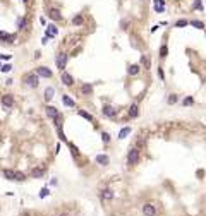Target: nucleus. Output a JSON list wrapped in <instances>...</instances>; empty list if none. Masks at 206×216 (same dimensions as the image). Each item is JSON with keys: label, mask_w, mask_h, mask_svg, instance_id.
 I'll return each instance as SVG.
<instances>
[{"label": "nucleus", "mask_w": 206, "mask_h": 216, "mask_svg": "<svg viewBox=\"0 0 206 216\" xmlns=\"http://www.w3.org/2000/svg\"><path fill=\"white\" fill-rule=\"evenodd\" d=\"M100 197H101V201H112V199L115 197V194H113L112 189H103V190L100 192Z\"/></svg>", "instance_id": "nucleus-15"}, {"label": "nucleus", "mask_w": 206, "mask_h": 216, "mask_svg": "<svg viewBox=\"0 0 206 216\" xmlns=\"http://www.w3.org/2000/svg\"><path fill=\"white\" fill-rule=\"evenodd\" d=\"M29 175H31L33 179H41V177L45 175V168H43V166H35V168H31Z\"/></svg>", "instance_id": "nucleus-13"}, {"label": "nucleus", "mask_w": 206, "mask_h": 216, "mask_svg": "<svg viewBox=\"0 0 206 216\" xmlns=\"http://www.w3.org/2000/svg\"><path fill=\"white\" fill-rule=\"evenodd\" d=\"M187 24H189V21H187V19H179V21L175 22V28H186Z\"/></svg>", "instance_id": "nucleus-32"}, {"label": "nucleus", "mask_w": 206, "mask_h": 216, "mask_svg": "<svg viewBox=\"0 0 206 216\" xmlns=\"http://www.w3.org/2000/svg\"><path fill=\"white\" fill-rule=\"evenodd\" d=\"M0 71H2V72H10V71H12V65H10V64H5V65L0 67Z\"/></svg>", "instance_id": "nucleus-38"}, {"label": "nucleus", "mask_w": 206, "mask_h": 216, "mask_svg": "<svg viewBox=\"0 0 206 216\" xmlns=\"http://www.w3.org/2000/svg\"><path fill=\"white\" fill-rule=\"evenodd\" d=\"M143 215L144 216H155L156 215V206L151 204V202H146V204L143 206Z\"/></svg>", "instance_id": "nucleus-10"}, {"label": "nucleus", "mask_w": 206, "mask_h": 216, "mask_svg": "<svg viewBox=\"0 0 206 216\" xmlns=\"http://www.w3.org/2000/svg\"><path fill=\"white\" fill-rule=\"evenodd\" d=\"M67 146H69V149H71V154H72V158H74V160H77V158H79V154H81V153H79V149H77V147H76L72 143H67Z\"/></svg>", "instance_id": "nucleus-25"}, {"label": "nucleus", "mask_w": 206, "mask_h": 216, "mask_svg": "<svg viewBox=\"0 0 206 216\" xmlns=\"http://www.w3.org/2000/svg\"><path fill=\"white\" fill-rule=\"evenodd\" d=\"M129 134H131V127H124V129L119 132V139H126Z\"/></svg>", "instance_id": "nucleus-28"}, {"label": "nucleus", "mask_w": 206, "mask_h": 216, "mask_svg": "<svg viewBox=\"0 0 206 216\" xmlns=\"http://www.w3.org/2000/svg\"><path fill=\"white\" fill-rule=\"evenodd\" d=\"M79 91H81L83 96H91V94H93V84H89V82H83L81 88H79Z\"/></svg>", "instance_id": "nucleus-12"}, {"label": "nucleus", "mask_w": 206, "mask_h": 216, "mask_svg": "<svg viewBox=\"0 0 206 216\" xmlns=\"http://www.w3.org/2000/svg\"><path fill=\"white\" fill-rule=\"evenodd\" d=\"M127 26H129V21H122V22H120V28H122V29H127Z\"/></svg>", "instance_id": "nucleus-40"}, {"label": "nucleus", "mask_w": 206, "mask_h": 216, "mask_svg": "<svg viewBox=\"0 0 206 216\" xmlns=\"http://www.w3.org/2000/svg\"><path fill=\"white\" fill-rule=\"evenodd\" d=\"M158 75H160V79H162V81L165 79V74H163V71H162V67H158Z\"/></svg>", "instance_id": "nucleus-41"}, {"label": "nucleus", "mask_w": 206, "mask_h": 216, "mask_svg": "<svg viewBox=\"0 0 206 216\" xmlns=\"http://www.w3.org/2000/svg\"><path fill=\"white\" fill-rule=\"evenodd\" d=\"M16 26H17V31H26L28 28H29V21H28V17H24V16H19L17 21H16Z\"/></svg>", "instance_id": "nucleus-9"}, {"label": "nucleus", "mask_w": 206, "mask_h": 216, "mask_svg": "<svg viewBox=\"0 0 206 216\" xmlns=\"http://www.w3.org/2000/svg\"><path fill=\"white\" fill-rule=\"evenodd\" d=\"M22 81H24V84H26V86H29L31 89H36L38 86H40V77L36 75V72H29V74H24Z\"/></svg>", "instance_id": "nucleus-1"}, {"label": "nucleus", "mask_w": 206, "mask_h": 216, "mask_svg": "<svg viewBox=\"0 0 206 216\" xmlns=\"http://www.w3.org/2000/svg\"><path fill=\"white\" fill-rule=\"evenodd\" d=\"M62 101H64V105H65V107L76 108V101L71 98V96H67V94H64V96H62Z\"/></svg>", "instance_id": "nucleus-23"}, {"label": "nucleus", "mask_w": 206, "mask_h": 216, "mask_svg": "<svg viewBox=\"0 0 206 216\" xmlns=\"http://www.w3.org/2000/svg\"><path fill=\"white\" fill-rule=\"evenodd\" d=\"M139 115V107L134 103V105H131V108H129V118H136Z\"/></svg>", "instance_id": "nucleus-24"}, {"label": "nucleus", "mask_w": 206, "mask_h": 216, "mask_svg": "<svg viewBox=\"0 0 206 216\" xmlns=\"http://www.w3.org/2000/svg\"><path fill=\"white\" fill-rule=\"evenodd\" d=\"M101 141H103V144H108L110 143V134L108 132H101Z\"/></svg>", "instance_id": "nucleus-35"}, {"label": "nucleus", "mask_w": 206, "mask_h": 216, "mask_svg": "<svg viewBox=\"0 0 206 216\" xmlns=\"http://www.w3.org/2000/svg\"><path fill=\"white\" fill-rule=\"evenodd\" d=\"M46 16L52 19V21H55V22H60V21H64V16H62L60 9H57V7H50V9L46 10Z\"/></svg>", "instance_id": "nucleus-6"}, {"label": "nucleus", "mask_w": 206, "mask_h": 216, "mask_svg": "<svg viewBox=\"0 0 206 216\" xmlns=\"http://www.w3.org/2000/svg\"><path fill=\"white\" fill-rule=\"evenodd\" d=\"M77 115H79V117H83V118H86L88 122H93V120H94L93 115H91V113H88V111H84V110H77Z\"/></svg>", "instance_id": "nucleus-26"}, {"label": "nucleus", "mask_w": 206, "mask_h": 216, "mask_svg": "<svg viewBox=\"0 0 206 216\" xmlns=\"http://www.w3.org/2000/svg\"><path fill=\"white\" fill-rule=\"evenodd\" d=\"M45 113H46V117H48V118H52V120H53V118H55V117L58 115V113H60V111H58V108H57V107L48 105V107L45 108Z\"/></svg>", "instance_id": "nucleus-14"}, {"label": "nucleus", "mask_w": 206, "mask_h": 216, "mask_svg": "<svg viewBox=\"0 0 206 216\" xmlns=\"http://www.w3.org/2000/svg\"><path fill=\"white\" fill-rule=\"evenodd\" d=\"M71 22H72V26H83L84 24V14H76Z\"/></svg>", "instance_id": "nucleus-20"}, {"label": "nucleus", "mask_w": 206, "mask_h": 216, "mask_svg": "<svg viewBox=\"0 0 206 216\" xmlns=\"http://www.w3.org/2000/svg\"><path fill=\"white\" fill-rule=\"evenodd\" d=\"M3 179L7 180H16V170H12V168H3Z\"/></svg>", "instance_id": "nucleus-18"}, {"label": "nucleus", "mask_w": 206, "mask_h": 216, "mask_svg": "<svg viewBox=\"0 0 206 216\" xmlns=\"http://www.w3.org/2000/svg\"><path fill=\"white\" fill-rule=\"evenodd\" d=\"M141 64L144 65V69H150V58H148L146 55H143V57H141Z\"/></svg>", "instance_id": "nucleus-34"}, {"label": "nucleus", "mask_w": 206, "mask_h": 216, "mask_svg": "<svg viewBox=\"0 0 206 216\" xmlns=\"http://www.w3.org/2000/svg\"><path fill=\"white\" fill-rule=\"evenodd\" d=\"M192 9H196V10H203V3H201V0H194Z\"/></svg>", "instance_id": "nucleus-36"}, {"label": "nucleus", "mask_w": 206, "mask_h": 216, "mask_svg": "<svg viewBox=\"0 0 206 216\" xmlns=\"http://www.w3.org/2000/svg\"><path fill=\"white\" fill-rule=\"evenodd\" d=\"M0 67H2V65H0Z\"/></svg>", "instance_id": "nucleus-46"}, {"label": "nucleus", "mask_w": 206, "mask_h": 216, "mask_svg": "<svg viewBox=\"0 0 206 216\" xmlns=\"http://www.w3.org/2000/svg\"><path fill=\"white\" fill-rule=\"evenodd\" d=\"M22 3H29V0H22Z\"/></svg>", "instance_id": "nucleus-44"}, {"label": "nucleus", "mask_w": 206, "mask_h": 216, "mask_svg": "<svg viewBox=\"0 0 206 216\" xmlns=\"http://www.w3.org/2000/svg\"><path fill=\"white\" fill-rule=\"evenodd\" d=\"M53 96H55V88H46L45 89V101H52L53 100Z\"/></svg>", "instance_id": "nucleus-21"}, {"label": "nucleus", "mask_w": 206, "mask_h": 216, "mask_svg": "<svg viewBox=\"0 0 206 216\" xmlns=\"http://www.w3.org/2000/svg\"><path fill=\"white\" fill-rule=\"evenodd\" d=\"M94 161L98 163V165H101V166H107V165L110 163V158H108L107 154H96V156H94Z\"/></svg>", "instance_id": "nucleus-16"}, {"label": "nucleus", "mask_w": 206, "mask_h": 216, "mask_svg": "<svg viewBox=\"0 0 206 216\" xmlns=\"http://www.w3.org/2000/svg\"><path fill=\"white\" fill-rule=\"evenodd\" d=\"M182 105H184V107H191V105H194V100H192L191 96H187V98H184Z\"/></svg>", "instance_id": "nucleus-37"}, {"label": "nucleus", "mask_w": 206, "mask_h": 216, "mask_svg": "<svg viewBox=\"0 0 206 216\" xmlns=\"http://www.w3.org/2000/svg\"><path fill=\"white\" fill-rule=\"evenodd\" d=\"M57 35H58V28H57L53 22L48 24V26H46V36H48V38H55Z\"/></svg>", "instance_id": "nucleus-17"}, {"label": "nucleus", "mask_w": 206, "mask_h": 216, "mask_svg": "<svg viewBox=\"0 0 206 216\" xmlns=\"http://www.w3.org/2000/svg\"><path fill=\"white\" fill-rule=\"evenodd\" d=\"M41 43H43V45H46V43H48V36H45V38L41 39Z\"/></svg>", "instance_id": "nucleus-43"}, {"label": "nucleus", "mask_w": 206, "mask_h": 216, "mask_svg": "<svg viewBox=\"0 0 206 216\" xmlns=\"http://www.w3.org/2000/svg\"><path fill=\"white\" fill-rule=\"evenodd\" d=\"M26 179H28V177H26V173H22V172L16 170V180H17V182H24Z\"/></svg>", "instance_id": "nucleus-31"}, {"label": "nucleus", "mask_w": 206, "mask_h": 216, "mask_svg": "<svg viewBox=\"0 0 206 216\" xmlns=\"http://www.w3.org/2000/svg\"><path fill=\"white\" fill-rule=\"evenodd\" d=\"M60 81H62V84H64V86H69V88H72V86L76 84L74 77H72L69 72H65V71L60 72Z\"/></svg>", "instance_id": "nucleus-7"}, {"label": "nucleus", "mask_w": 206, "mask_h": 216, "mask_svg": "<svg viewBox=\"0 0 206 216\" xmlns=\"http://www.w3.org/2000/svg\"><path fill=\"white\" fill-rule=\"evenodd\" d=\"M17 35H10V33H5V31H0V41L2 43H14Z\"/></svg>", "instance_id": "nucleus-11"}, {"label": "nucleus", "mask_w": 206, "mask_h": 216, "mask_svg": "<svg viewBox=\"0 0 206 216\" xmlns=\"http://www.w3.org/2000/svg\"><path fill=\"white\" fill-rule=\"evenodd\" d=\"M35 72H36V75L40 77V79H52V77H53V72L50 71L48 67H45V65H40V67H36V69H35Z\"/></svg>", "instance_id": "nucleus-5"}, {"label": "nucleus", "mask_w": 206, "mask_h": 216, "mask_svg": "<svg viewBox=\"0 0 206 216\" xmlns=\"http://www.w3.org/2000/svg\"><path fill=\"white\" fill-rule=\"evenodd\" d=\"M48 196V189H43V190H40V197H46Z\"/></svg>", "instance_id": "nucleus-39"}, {"label": "nucleus", "mask_w": 206, "mask_h": 216, "mask_svg": "<svg viewBox=\"0 0 206 216\" xmlns=\"http://www.w3.org/2000/svg\"><path fill=\"white\" fill-rule=\"evenodd\" d=\"M60 216H67V215H60Z\"/></svg>", "instance_id": "nucleus-45"}, {"label": "nucleus", "mask_w": 206, "mask_h": 216, "mask_svg": "<svg viewBox=\"0 0 206 216\" xmlns=\"http://www.w3.org/2000/svg\"><path fill=\"white\" fill-rule=\"evenodd\" d=\"M139 158H141V154H139V147H131L129 153H127V165H129V166L137 165V163H139Z\"/></svg>", "instance_id": "nucleus-3"}, {"label": "nucleus", "mask_w": 206, "mask_h": 216, "mask_svg": "<svg viewBox=\"0 0 206 216\" xmlns=\"http://www.w3.org/2000/svg\"><path fill=\"white\" fill-rule=\"evenodd\" d=\"M177 101H179L177 94H170V96H169V100H167V103H169V105H175Z\"/></svg>", "instance_id": "nucleus-33"}, {"label": "nucleus", "mask_w": 206, "mask_h": 216, "mask_svg": "<svg viewBox=\"0 0 206 216\" xmlns=\"http://www.w3.org/2000/svg\"><path fill=\"white\" fill-rule=\"evenodd\" d=\"M57 134H58V139H60V141H62V143H69V141H67V137H65V134H64V129H62V125H58L57 127Z\"/></svg>", "instance_id": "nucleus-27"}, {"label": "nucleus", "mask_w": 206, "mask_h": 216, "mask_svg": "<svg viewBox=\"0 0 206 216\" xmlns=\"http://www.w3.org/2000/svg\"><path fill=\"white\" fill-rule=\"evenodd\" d=\"M67 62H69V53H65V52H58V55L55 57V65L57 69L60 72L65 71V67H67Z\"/></svg>", "instance_id": "nucleus-2"}, {"label": "nucleus", "mask_w": 206, "mask_h": 216, "mask_svg": "<svg viewBox=\"0 0 206 216\" xmlns=\"http://www.w3.org/2000/svg\"><path fill=\"white\" fill-rule=\"evenodd\" d=\"M0 105H2V108L5 111H9L10 108L14 107V94H3L0 98Z\"/></svg>", "instance_id": "nucleus-4"}, {"label": "nucleus", "mask_w": 206, "mask_h": 216, "mask_svg": "<svg viewBox=\"0 0 206 216\" xmlns=\"http://www.w3.org/2000/svg\"><path fill=\"white\" fill-rule=\"evenodd\" d=\"M189 24H192V26H194V28H198V29H205V22H203V21L194 19V21H189Z\"/></svg>", "instance_id": "nucleus-29"}, {"label": "nucleus", "mask_w": 206, "mask_h": 216, "mask_svg": "<svg viewBox=\"0 0 206 216\" xmlns=\"http://www.w3.org/2000/svg\"><path fill=\"white\" fill-rule=\"evenodd\" d=\"M139 71H141V65H139V64H131V65L127 67V74H129V75H137Z\"/></svg>", "instance_id": "nucleus-19"}, {"label": "nucleus", "mask_w": 206, "mask_h": 216, "mask_svg": "<svg viewBox=\"0 0 206 216\" xmlns=\"http://www.w3.org/2000/svg\"><path fill=\"white\" fill-rule=\"evenodd\" d=\"M156 12H165V0H153Z\"/></svg>", "instance_id": "nucleus-22"}, {"label": "nucleus", "mask_w": 206, "mask_h": 216, "mask_svg": "<svg viewBox=\"0 0 206 216\" xmlns=\"http://www.w3.org/2000/svg\"><path fill=\"white\" fill-rule=\"evenodd\" d=\"M0 60H7L9 62L10 60V55H0Z\"/></svg>", "instance_id": "nucleus-42"}, {"label": "nucleus", "mask_w": 206, "mask_h": 216, "mask_svg": "<svg viewBox=\"0 0 206 216\" xmlns=\"http://www.w3.org/2000/svg\"><path fill=\"white\" fill-rule=\"evenodd\" d=\"M167 55H169V46H167V45H162V46H160V57L165 58Z\"/></svg>", "instance_id": "nucleus-30"}, {"label": "nucleus", "mask_w": 206, "mask_h": 216, "mask_svg": "<svg viewBox=\"0 0 206 216\" xmlns=\"http://www.w3.org/2000/svg\"><path fill=\"white\" fill-rule=\"evenodd\" d=\"M101 113L105 115V117H108V118H115L117 117V113H119V110L112 105H105V107L101 108Z\"/></svg>", "instance_id": "nucleus-8"}]
</instances>
